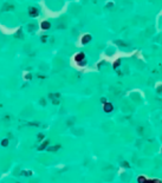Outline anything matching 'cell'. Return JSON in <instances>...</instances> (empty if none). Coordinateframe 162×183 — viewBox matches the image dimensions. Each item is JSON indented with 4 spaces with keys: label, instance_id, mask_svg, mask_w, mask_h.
Wrapping results in <instances>:
<instances>
[{
    "label": "cell",
    "instance_id": "cell-2",
    "mask_svg": "<svg viewBox=\"0 0 162 183\" xmlns=\"http://www.w3.org/2000/svg\"><path fill=\"white\" fill-rule=\"evenodd\" d=\"M30 12H31V13H30L31 17H37V15H38V11H37V8L31 7L30 8Z\"/></svg>",
    "mask_w": 162,
    "mask_h": 183
},
{
    "label": "cell",
    "instance_id": "cell-1",
    "mask_svg": "<svg viewBox=\"0 0 162 183\" xmlns=\"http://www.w3.org/2000/svg\"><path fill=\"white\" fill-rule=\"evenodd\" d=\"M104 111H105V112H110V111H113V105H111L110 103H107V104L104 105Z\"/></svg>",
    "mask_w": 162,
    "mask_h": 183
},
{
    "label": "cell",
    "instance_id": "cell-3",
    "mask_svg": "<svg viewBox=\"0 0 162 183\" xmlns=\"http://www.w3.org/2000/svg\"><path fill=\"white\" fill-rule=\"evenodd\" d=\"M41 29H44V30L50 29V23H49V21H44V23H41Z\"/></svg>",
    "mask_w": 162,
    "mask_h": 183
},
{
    "label": "cell",
    "instance_id": "cell-5",
    "mask_svg": "<svg viewBox=\"0 0 162 183\" xmlns=\"http://www.w3.org/2000/svg\"><path fill=\"white\" fill-rule=\"evenodd\" d=\"M1 144H2V146H6V145L8 144V141L7 139H4V141L1 142Z\"/></svg>",
    "mask_w": 162,
    "mask_h": 183
},
{
    "label": "cell",
    "instance_id": "cell-4",
    "mask_svg": "<svg viewBox=\"0 0 162 183\" xmlns=\"http://www.w3.org/2000/svg\"><path fill=\"white\" fill-rule=\"evenodd\" d=\"M90 39H91V37H90V36H85L84 38H83V43H84V44H86V43H88V40H90Z\"/></svg>",
    "mask_w": 162,
    "mask_h": 183
}]
</instances>
